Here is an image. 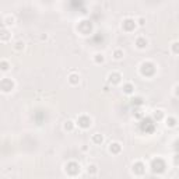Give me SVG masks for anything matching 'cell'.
Returning <instances> with one entry per match:
<instances>
[{
    "label": "cell",
    "mask_w": 179,
    "mask_h": 179,
    "mask_svg": "<svg viewBox=\"0 0 179 179\" xmlns=\"http://www.w3.org/2000/svg\"><path fill=\"white\" fill-rule=\"evenodd\" d=\"M9 69H10V64H9V63H6L4 60H3V63L0 64V70H1V72H7Z\"/></svg>",
    "instance_id": "ba28073f"
},
{
    "label": "cell",
    "mask_w": 179,
    "mask_h": 179,
    "mask_svg": "<svg viewBox=\"0 0 179 179\" xmlns=\"http://www.w3.org/2000/svg\"><path fill=\"white\" fill-rule=\"evenodd\" d=\"M176 90H178V84H175V85H174V91H172V94H174L175 98L178 97V94H176Z\"/></svg>",
    "instance_id": "9c48e42d"
},
{
    "label": "cell",
    "mask_w": 179,
    "mask_h": 179,
    "mask_svg": "<svg viewBox=\"0 0 179 179\" xmlns=\"http://www.w3.org/2000/svg\"><path fill=\"white\" fill-rule=\"evenodd\" d=\"M67 81L70 85H77L80 83V74L78 73H70L67 77Z\"/></svg>",
    "instance_id": "7a4b0ae2"
},
{
    "label": "cell",
    "mask_w": 179,
    "mask_h": 179,
    "mask_svg": "<svg viewBox=\"0 0 179 179\" xmlns=\"http://www.w3.org/2000/svg\"><path fill=\"white\" fill-rule=\"evenodd\" d=\"M63 128H64V130H69V132H72L73 129L76 128V123H74L73 120H66V122H64V125H63Z\"/></svg>",
    "instance_id": "52a82bcc"
},
{
    "label": "cell",
    "mask_w": 179,
    "mask_h": 179,
    "mask_svg": "<svg viewBox=\"0 0 179 179\" xmlns=\"http://www.w3.org/2000/svg\"><path fill=\"white\" fill-rule=\"evenodd\" d=\"M112 57H113V60H122L125 57V51L123 49H115V51L112 52Z\"/></svg>",
    "instance_id": "277c9868"
},
{
    "label": "cell",
    "mask_w": 179,
    "mask_h": 179,
    "mask_svg": "<svg viewBox=\"0 0 179 179\" xmlns=\"http://www.w3.org/2000/svg\"><path fill=\"white\" fill-rule=\"evenodd\" d=\"M91 141H92L94 144H101L104 141V136L102 134H99V133H95L94 136H92V139H91Z\"/></svg>",
    "instance_id": "8992f818"
},
{
    "label": "cell",
    "mask_w": 179,
    "mask_h": 179,
    "mask_svg": "<svg viewBox=\"0 0 179 179\" xmlns=\"http://www.w3.org/2000/svg\"><path fill=\"white\" fill-rule=\"evenodd\" d=\"M139 21H140V22H139V25H140V27L144 25V18H139Z\"/></svg>",
    "instance_id": "30bf717a"
},
{
    "label": "cell",
    "mask_w": 179,
    "mask_h": 179,
    "mask_svg": "<svg viewBox=\"0 0 179 179\" xmlns=\"http://www.w3.org/2000/svg\"><path fill=\"white\" fill-rule=\"evenodd\" d=\"M147 45H148V41H147L144 37H139V38L136 39V48L137 49H144V48H147Z\"/></svg>",
    "instance_id": "3957f363"
},
{
    "label": "cell",
    "mask_w": 179,
    "mask_h": 179,
    "mask_svg": "<svg viewBox=\"0 0 179 179\" xmlns=\"http://www.w3.org/2000/svg\"><path fill=\"white\" fill-rule=\"evenodd\" d=\"M16 22H17V20H16V16H13V14H7V16H4V18H3V24H4L6 28L14 27Z\"/></svg>",
    "instance_id": "6da1fadb"
},
{
    "label": "cell",
    "mask_w": 179,
    "mask_h": 179,
    "mask_svg": "<svg viewBox=\"0 0 179 179\" xmlns=\"http://www.w3.org/2000/svg\"><path fill=\"white\" fill-rule=\"evenodd\" d=\"M13 49H14L16 52L24 51V49H25V42H24V41H17V42H14Z\"/></svg>",
    "instance_id": "5b68a950"
}]
</instances>
